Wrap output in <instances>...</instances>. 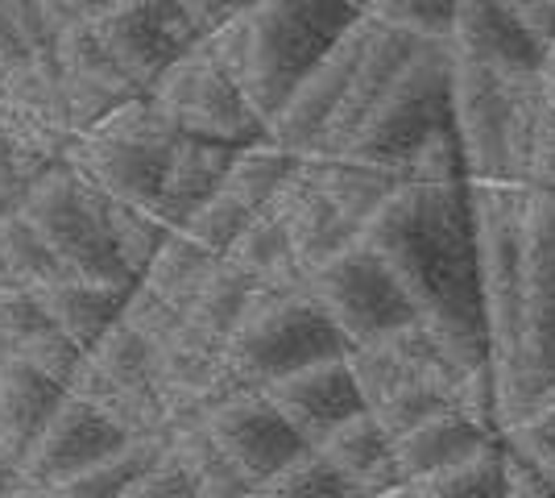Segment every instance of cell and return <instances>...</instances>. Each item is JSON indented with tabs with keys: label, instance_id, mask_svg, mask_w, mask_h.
Segmentation results:
<instances>
[{
	"label": "cell",
	"instance_id": "6da1fadb",
	"mask_svg": "<svg viewBox=\"0 0 555 498\" xmlns=\"http://www.w3.org/2000/svg\"><path fill=\"white\" fill-rule=\"evenodd\" d=\"M361 241L390 266L415 320L461 370L489 361L486 299L477 270V225L468 183L402 188L361 229Z\"/></svg>",
	"mask_w": 555,
	"mask_h": 498
},
{
	"label": "cell",
	"instance_id": "7a4b0ae2",
	"mask_svg": "<svg viewBox=\"0 0 555 498\" xmlns=\"http://www.w3.org/2000/svg\"><path fill=\"white\" fill-rule=\"evenodd\" d=\"M357 22L361 4L352 0H254L249 72L241 92L266 129Z\"/></svg>",
	"mask_w": 555,
	"mask_h": 498
},
{
	"label": "cell",
	"instance_id": "3957f363",
	"mask_svg": "<svg viewBox=\"0 0 555 498\" xmlns=\"http://www.w3.org/2000/svg\"><path fill=\"white\" fill-rule=\"evenodd\" d=\"M555 382V188L527 191L522 213V308H518V361L498 379L506 432L531 416Z\"/></svg>",
	"mask_w": 555,
	"mask_h": 498
},
{
	"label": "cell",
	"instance_id": "277c9868",
	"mask_svg": "<svg viewBox=\"0 0 555 498\" xmlns=\"http://www.w3.org/2000/svg\"><path fill=\"white\" fill-rule=\"evenodd\" d=\"M348 345L324 308L311 299V291H266L257 286L254 304L245 311L241 329L224 345L232 374L245 382V391H266L270 382H282L299 370H311L320 361L345 357Z\"/></svg>",
	"mask_w": 555,
	"mask_h": 498
},
{
	"label": "cell",
	"instance_id": "5b68a950",
	"mask_svg": "<svg viewBox=\"0 0 555 498\" xmlns=\"http://www.w3.org/2000/svg\"><path fill=\"white\" fill-rule=\"evenodd\" d=\"M17 213L47 241V250L63 266L67 279L120 291V295L138 286L133 270L120 261L113 233H108V200L88 188L79 175H70L63 163L34 183Z\"/></svg>",
	"mask_w": 555,
	"mask_h": 498
},
{
	"label": "cell",
	"instance_id": "8992f818",
	"mask_svg": "<svg viewBox=\"0 0 555 498\" xmlns=\"http://www.w3.org/2000/svg\"><path fill=\"white\" fill-rule=\"evenodd\" d=\"M477 225V270L486 299L489 366L498 379L514 374L518 361V308H522V213L527 191L514 183H468Z\"/></svg>",
	"mask_w": 555,
	"mask_h": 498
},
{
	"label": "cell",
	"instance_id": "52a82bcc",
	"mask_svg": "<svg viewBox=\"0 0 555 498\" xmlns=\"http://www.w3.org/2000/svg\"><path fill=\"white\" fill-rule=\"evenodd\" d=\"M448 125H452V47L427 42L402 67L345 154L411 170V158Z\"/></svg>",
	"mask_w": 555,
	"mask_h": 498
},
{
	"label": "cell",
	"instance_id": "ba28073f",
	"mask_svg": "<svg viewBox=\"0 0 555 498\" xmlns=\"http://www.w3.org/2000/svg\"><path fill=\"white\" fill-rule=\"evenodd\" d=\"M311 299L324 308V316L345 336L348 349L373 345L390 332L415 324V308L402 295L390 266L373 254L365 241L348 245L345 254L324 261L311 279H307Z\"/></svg>",
	"mask_w": 555,
	"mask_h": 498
},
{
	"label": "cell",
	"instance_id": "9c48e42d",
	"mask_svg": "<svg viewBox=\"0 0 555 498\" xmlns=\"http://www.w3.org/2000/svg\"><path fill=\"white\" fill-rule=\"evenodd\" d=\"M92 29L141 95L154 92L158 79L199 47L186 0H100Z\"/></svg>",
	"mask_w": 555,
	"mask_h": 498
},
{
	"label": "cell",
	"instance_id": "30bf717a",
	"mask_svg": "<svg viewBox=\"0 0 555 498\" xmlns=\"http://www.w3.org/2000/svg\"><path fill=\"white\" fill-rule=\"evenodd\" d=\"M150 100L163 108L183 138H195V142L245 150L266 138V125L254 117L245 92L220 67H211L199 50L183 54L158 79Z\"/></svg>",
	"mask_w": 555,
	"mask_h": 498
},
{
	"label": "cell",
	"instance_id": "8fae6325",
	"mask_svg": "<svg viewBox=\"0 0 555 498\" xmlns=\"http://www.w3.org/2000/svg\"><path fill=\"white\" fill-rule=\"evenodd\" d=\"M133 445L120 427L100 416L95 407L70 399L54 411L38 445L25 452V461L13 474V490H59L70 477L88 474L92 465L108 461Z\"/></svg>",
	"mask_w": 555,
	"mask_h": 498
},
{
	"label": "cell",
	"instance_id": "7c38bea8",
	"mask_svg": "<svg viewBox=\"0 0 555 498\" xmlns=\"http://www.w3.org/2000/svg\"><path fill=\"white\" fill-rule=\"evenodd\" d=\"M345 361L370 411L382 407L386 399H393L398 391L418 386V382L448 391V395H452V407H456V391H461V382L473 374V370H461L452 357L443 354L440 345L431 341V332L423 329L418 320L406 324V329L390 332V336H382V341H373V345L348 349Z\"/></svg>",
	"mask_w": 555,
	"mask_h": 498
},
{
	"label": "cell",
	"instance_id": "4fadbf2b",
	"mask_svg": "<svg viewBox=\"0 0 555 498\" xmlns=\"http://www.w3.org/2000/svg\"><path fill=\"white\" fill-rule=\"evenodd\" d=\"M204 427L254 490H261L278 470H286L307 449L261 391H241L229 404L211 407Z\"/></svg>",
	"mask_w": 555,
	"mask_h": 498
},
{
	"label": "cell",
	"instance_id": "5bb4252c",
	"mask_svg": "<svg viewBox=\"0 0 555 498\" xmlns=\"http://www.w3.org/2000/svg\"><path fill=\"white\" fill-rule=\"evenodd\" d=\"M509 104L514 84L452 54V129L468 166V183H493L506 175Z\"/></svg>",
	"mask_w": 555,
	"mask_h": 498
},
{
	"label": "cell",
	"instance_id": "9a60e30c",
	"mask_svg": "<svg viewBox=\"0 0 555 498\" xmlns=\"http://www.w3.org/2000/svg\"><path fill=\"white\" fill-rule=\"evenodd\" d=\"M175 145H150L92 129L83 138H70L63 166L70 175H79L92 191H100L104 200H113V204L154 208V200L163 195Z\"/></svg>",
	"mask_w": 555,
	"mask_h": 498
},
{
	"label": "cell",
	"instance_id": "2e32d148",
	"mask_svg": "<svg viewBox=\"0 0 555 498\" xmlns=\"http://www.w3.org/2000/svg\"><path fill=\"white\" fill-rule=\"evenodd\" d=\"M373 38V22L365 17V4H361V22L348 29L345 38L332 47L324 63L307 75L299 84V92L286 100V108L278 113V120L266 129V138L282 150H291L295 158H307L315 154L320 138L327 133V125L336 117L340 100H345L348 84H352V72L361 63V54Z\"/></svg>",
	"mask_w": 555,
	"mask_h": 498
},
{
	"label": "cell",
	"instance_id": "e0dca14e",
	"mask_svg": "<svg viewBox=\"0 0 555 498\" xmlns=\"http://www.w3.org/2000/svg\"><path fill=\"white\" fill-rule=\"evenodd\" d=\"M59 75H63V104H67L70 138L92 133L100 120L120 104L138 100L129 75L113 63V54L100 47L92 22L67 25L59 34Z\"/></svg>",
	"mask_w": 555,
	"mask_h": 498
},
{
	"label": "cell",
	"instance_id": "ac0fdd59",
	"mask_svg": "<svg viewBox=\"0 0 555 498\" xmlns=\"http://www.w3.org/2000/svg\"><path fill=\"white\" fill-rule=\"evenodd\" d=\"M261 395L274 404V411L291 424V432L299 436L307 449H320L336 427L348 424L361 411H370L345 357L320 361V366L299 370L291 379L270 382Z\"/></svg>",
	"mask_w": 555,
	"mask_h": 498
},
{
	"label": "cell",
	"instance_id": "d6986e66",
	"mask_svg": "<svg viewBox=\"0 0 555 498\" xmlns=\"http://www.w3.org/2000/svg\"><path fill=\"white\" fill-rule=\"evenodd\" d=\"M448 47L506 84H527L543 72V50L522 34L509 4L498 0H456V29Z\"/></svg>",
	"mask_w": 555,
	"mask_h": 498
},
{
	"label": "cell",
	"instance_id": "ffe728a7",
	"mask_svg": "<svg viewBox=\"0 0 555 498\" xmlns=\"http://www.w3.org/2000/svg\"><path fill=\"white\" fill-rule=\"evenodd\" d=\"M270 213L282 220L286 241H291V250H295V261H299V270L307 279H311L324 261H332L336 254H345L348 245L361 241V229L348 225L345 216L327 204V195L320 191V183H315L307 158H299V170H295V175L286 179V188L274 195Z\"/></svg>",
	"mask_w": 555,
	"mask_h": 498
},
{
	"label": "cell",
	"instance_id": "44dd1931",
	"mask_svg": "<svg viewBox=\"0 0 555 498\" xmlns=\"http://www.w3.org/2000/svg\"><path fill=\"white\" fill-rule=\"evenodd\" d=\"M418 47H423V42H411V38H402V34H393V29H382V25L373 22L370 47H365L357 72H352V84H348V92H345V100H340L332 125H327V133L320 138V145H315L320 158L345 154L348 145H352V138L361 133V125L373 117V108L382 104V95L390 92L393 79L402 75V67L415 59ZM307 158H311V154H307Z\"/></svg>",
	"mask_w": 555,
	"mask_h": 498
},
{
	"label": "cell",
	"instance_id": "7402d4cb",
	"mask_svg": "<svg viewBox=\"0 0 555 498\" xmlns=\"http://www.w3.org/2000/svg\"><path fill=\"white\" fill-rule=\"evenodd\" d=\"M0 349L4 357H17L25 366H34L38 374H47L50 382H59L63 391L70 386L75 370L83 366V349L67 332L54 329L38 295L22 291V286H0Z\"/></svg>",
	"mask_w": 555,
	"mask_h": 498
},
{
	"label": "cell",
	"instance_id": "603a6c76",
	"mask_svg": "<svg viewBox=\"0 0 555 498\" xmlns=\"http://www.w3.org/2000/svg\"><path fill=\"white\" fill-rule=\"evenodd\" d=\"M63 404H67V391L59 382H50L47 374H38L17 357H4L0 366V461L13 474Z\"/></svg>",
	"mask_w": 555,
	"mask_h": 498
},
{
	"label": "cell",
	"instance_id": "cb8c5ba5",
	"mask_svg": "<svg viewBox=\"0 0 555 498\" xmlns=\"http://www.w3.org/2000/svg\"><path fill=\"white\" fill-rule=\"evenodd\" d=\"M232 154H236V150H229V145L179 138V145L170 150V170H166L163 195H158L154 208H145V213L154 216L158 225H166L170 233H179L208 200L220 195L224 175H229V166H232Z\"/></svg>",
	"mask_w": 555,
	"mask_h": 498
},
{
	"label": "cell",
	"instance_id": "d4e9b609",
	"mask_svg": "<svg viewBox=\"0 0 555 498\" xmlns=\"http://www.w3.org/2000/svg\"><path fill=\"white\" fill-rule=\"evenodd\" d=\"M307 166H311L320 191L327 195V204L357 229H365L398 191L411 188V170L406 166L365 163V158H352V154H336V158L311 154Z\"/></svg>",
	"mask_w": 555,
	"mask_h": 498
},
{
	"label": "cell",
	"instance_id": "484cf974",
	"mask_svg": "<svg viewBox=\"0 0 555 498\" xmlns=\"http://www.w3.org/2000/svg\"><path fill=\"white\" fill-rule=\"evenodd\" d=\"M315 452H320L345 482H352L365 498L390 495L393 486L402 482V477H398V461H393V440L386 436V427L377 424L373 411L352 416V420L336 427Z\"/></svg>",
	"mask_w": 555,
	"mask_h": 498
},
{
	"label": "cell",
	"instance_id": "4316f807",
	"mask_svg": "<svg viewBox=\"0 0 555 498\" xmlns=\"http://www.w3.org/2000/svg\"><path fill=\"white\" fill-rule=\"evenodd\" d=\"M489 445H498V440L486 436L468 416H461L452 407V411H440L436 420L418 424L415 432H406L402 440H393V461H398V477L402 482H415V477L456 470L464 461L481 457Z\"/></svg>",
	"mask_w": 555,
	"mask_h": 498
},
{
	"label": "cell",
	"instance_id": "83f0119b",
	"mask_svg": "<svg viewBox=\"0 0 555 498\" xmlns=\"http://www.w3.org/2000/svg\"><path fill=\"white\" fill-rule=\"evenodd\" d=\"M254 295H257L254 279H245L236 266H229V261L220 258L211 266L208 283L199 286V295L183 311L186 332L199 336L211 349H224L232 341V332L241 329V320H245V311L254 304Z\"/></svg>",
	"mask_w": 555,
	"mask_h": 498
},
{
	"label": "cell",
	"instance_id": "f1b7e54d",
	"mask_svg": "<svg viewBox=\"0 0 555 498\" xmlns=\"http://www.w3.org/2000/svg\"><path fill=\"white\" fill-rule=\"evenodd\" d=\"M34 295H38V304H42L47 316L54 320V329L67 332L83 354L120 320L125 299H129V295H120V291H104V286L79 283V279H63V283L42 286V291H34Z\"/></svg>",
	"mask_w": 555,
	"mask_h": 498
},
{
	"label": "cell",
	"instance_id": "f546056e",
	"mask_svg": "<svg viewBox=\"0 0 555 498\" xmlns=\"http://www.w3.org/2000/svg\"><path fill=\"white\" fill-rule=\"evenodd\" d=\"M224 261L236 266L245 279H254L257 286H266V291H299V286H307V274L295 261L286 229H282V220L270 208L249 220V229L236 238V245L224 254Z\"/></svg>",
	"mask_w": 555,
	"mask_h": 498
},
{
	"label": "cell",
	"instance_id": "4dcf8cb0",
	"mask_svg": "<svg viewBox=\"0 0 555 498\" xmlns=\"http://www.w3.org/2000/svg\"><path fill=\"white\" fill-rule=\"evenodd\" d=\"M166 452L175 457V465L183 470L191 482V498H249L254 486L232 470V461L216 449V440L208 436L204 420L170 427L166 436Z\"/></svg>",
	"mask_w": 555,
	"mask_h": 498
},
{
	"label": "cell",
	"instance_id": "1f68e13d",
	"mask_svg": "<svg viewBox=\"0 0 555 498\" xmlns=\"http://www.w3.org/2000/svg\"><path fill=\"white\" fill-rule=\"evenodd\" d=\"M295 170H299V158L291 150H282L270 138H261V142L245 145V150L232 154V166L220 191L232 195L236 204H245L249 213H266Z\"/></svg>",
	"mask_w": 555,
	"mask_h": 498
},
{
	"label": "cell",
	"instance_id": "d6a6232c",
	"mask_svg": "<svg viewBox=\"0 0 555 498\" xmlns=\"http://www.w3.org/2000/svg\"><path fill=\"white\" fill-rule=\"evenodd\" d=\"M63 266L54 261L47 241L34 233V225L22 213H9L0 220V283L22 286V291H42V286L63 283Z\"/></svg>",
	"mask_w": 555,
	"mask_h": 498
},
{
	"label": "cell",
	"instance_id": "836d02e7",
	"mask_svg": "<svg viewBox=\"0 0 555 498\" xmlns=\"http://www.w3.org/2000/svg\"><path fill=\"white\" fill-rule=\"evenodd\" d=\"M170 436V432H166ZM166 436H145V440H133L125 452H116L108 461L92 465L88 474L70 477L59 490H47L50 498H120L133 482H138L145 470H154L166 457Z\"/></svg>",
	"mask_w": 555,
	"mask_h": 498
},
{
	"label": "cell",
	"instance_id": "e575fe53",
	"mask_svg": "<svg viewBox=\"0 0 555 498\" xmlns=\"http://www.w3.org/2000/svg\"><path fill=\"white\" fill-rule=\"evenodd\" d=\"M220 258H211L204 254L199 245H191L183 233H175V238L163 245V254L154 258V266L145 270V279L141 286L145 291H154L163 304H170L175 311H186L191 308V299L199 295V286L208 283L211 266Z\"/></svg>",
	"mask_w": 555,
	"mask_h": 498
},
{
	"label": "cell",
	"instance_id": "d590c367",
	"mask_svg": "<svg viewBox=\"0 0 555 498\" xmlns=\"http://www.w3.org/2000/svg\"><path fill=\"white\" fill-rule=\"evenodd\" d=\"M382 498H502V440L456 470L398 482L390 495Z\"/></svg>",
	"mask_w": 555,
	"mask_h": 498
},
{
	"label": "cell",
	"instance_id": "8d00e7d4",
	"mask_svg": "<svg viewBox=\"0 0 555 498\" xmlns=\"http://www.w3.org/2000/svg\"><path fill=\"white\" fill-rule=\"evenodd\" d=\"M365 17L393 29L411 42H452L456 29V0H370Z\"/></svg>",
	"mask_w": 555,
	"mask_h": 498
},
{
	"label": "cell",
	"instance_id": "74e56055",
	"mask_svg": "<svg viewBox=\"0 0 555 498\" xmlns=\"http://www.w3.org/2000/svg\"><path fill=\"white\" fill-rule=\"evenodd\" d=\"M88 361L116 386H138V391H158L154 386V349L141 341L129 324L116 320L88 349Z\"/></svg>",
	"mask_w": 555,
	"mask_h": 498
},
{
	"label": "cell",
	"instance_id": "f35d334b",
	"mask_svg": "<svg viewBox=\"0 0 555 498\" xmlns=\"http://www.w3.org/2000/svg\"><path fill=\"white\" fill-rule=\"evenodd\" d=\"M108 233H113V245L120 261L133 270V279H145V270L154 266V258L163 254V245L175 233L158 225L145 208H129V204H113L108 200Z\"/></svg>",
	"mask_w": 555,
	"mask_h": 498
},
{
	"label": "cell",
	"instance_id": "ab89813d",
	"mask_svg": "<svg viewBox=\"0 0 555 498\" xmlns=\"http://www.w3.org/2000/svg\"><path fill=\"white\" fill-rule=\"evenodd\" d=\"M257 495L261 498H365L352 482H345V477L336 474L315 449H302Z\"/></svg>",
	"mask_w": 555,
	"mask_h": 498
},
{
	"label": "cell",
	"instance_id": "60d3db41",
	"mask_svg": "<svg viewBox=\"0 0 555 498\" xmlns=\"http://www.w3.org/2000/svg\"><path fill=\"white\" fill-rule=\"evenodd\" d=\"M254 216L257 213H249L245 204H236L232 195L220 191L216 200H208L199 213L186 220L179 233H183L191 245H199L204 254H211V258H224L232 245H236V238L249 229V220H254Z\"/></svg>",
	"mask_w": 555,
	"mask_h": 498
},
{
	"label": "cell",
	"instance_id": "b9f144b4",
	"mask_svg": "<svg viewBox=\"0 0 555 498\" xmlns=\"http://www.w3.org/2000/svg\"><path fill=\"white\" fill-rule=\"evenodd\" d=\"M440 411H452V395L440 391V386H427V382L406 386V391H398V395L386 399L382 407H373L377 424L386 427V436H390V440H402V436H406V432H415L418 424L436 420Z\"/></svg>",
	"mask_w": 555,
	"mask_h": 498
},
{
	"label": "cell",
	"instance_id": "7bdbcfd3",
	"mask_svg": "<svg viewBox=\"0 0 555 498\" xmlns=\"http://www.w3.org/2000/svg\"><path fill=\"white\" fill-rule=\"evenodd\" d=\"M120 324H129L150 349H163L166 341H175L179 329H183V311H175L170 304H163L154 291H145V286L138 283L129 291V299H125Z\"/></svg>",
	"mask_w": 555,
	"mask_h": 498
},
{
	"label": "cell",
	"instance_id": "ee69618b",
	"mask_svg": "<svg viewBox=\"0 0 555 498\" xmlns=\"http://www.w3.org/2000/svg\"><path fill=\"white\" fill-rule=\"evenodd\" d=\"M502 445L514 452H522L534 470L555 486V404L534 407L531 416H522V420L502 436Z\"/></svg>",
	"mask_w": 555,
	"mask_h": 498
},
{
	"label": "cell",
	"instance_id": "f6af8a7d",
	"mask_svg": "<svg viewBox=\"0 0 555 498\" xmlns=\"http://www.w3.org/2000/svg\"><path fill=\"white\" fill-rule=\"evenodd\" d=\"M249 9L254 4H245L229 25H220L211 38H204L195 47L211 67H220V72L229 75L236 88H245V72H249Z\"/></svg>",
	"mask_w": 555,
	"mask_h": 498
},
{
	"label": "cell",
	"instance_id": "bcb514c9",
	"mask_svg": "<svg viewBox=\"0 0 555 498\" xmlns=\"http://www.w3.org/2000/svg\"><path fill=\"white\" fill-rule=\"evenodd\" d=\"M47 170H54V166L0 138V200H4L9 208H22L25 195L34 191V183H38Z\"/></svg>",
	"mask_w": 555,
	"mask_h": 498
},
{
	"label": "cell",
	"instance_id": "7dc6e473",
	"mask_svg": "<svg viewBox=\"0 0 555 498\" xmlns=\"http://www.w3.org/2000/svg\"><path fill=\"white\" fill-rule=\"evenodd\" d=\"M34 72V50L25 42V29L13 13V0H0V88Z\"/></svg>",
	"mask_w": 555,
	"mask_h": 498
},
{
	"label": "cell",
	"instance_id": "c3c4849f",
	"mask_svg": "<svg viewBox=\"0 0 555 498\" xmlns=\"http://www.w3.org/2000/svg\"><path fill=\"white\" fill-rule=\"evenodd\" d=\"M502 498H555V486L522 452L502 445Z\"/></svg>",
	"mask_w": 555,
	"mask_h": 498
},
{
	"label": "cell",
	"instance_id": "681fc988",
	"mask_svg": "<svg viewBox=\"0 0 555 498\" xmlns=\"http://www.w3.org/2000/svg\"><path fill=\"white\" fill-rule=\"evenodd\" d=\"M120 498H191V482H186L183 470L175 465V457L166 452L163 461H158L154 470H145Z\"/></svg>",
	"mask_w": 555,
	"mask_h": 498
},
{
	"label": "cell",
	"instance_id": "f907efd6",
	"mask_svg": "<svg viewBox=\"0 0 555 498\" xmlns=\"http://www.w3.org/2000/svg\"><path fill=\"white\" fill-rule=\"evenodd\" d=\"M506 4L514 22L522 25V34L547 54L555 47V0H506Z\"/></svg>",
	"mask_w": 555,
	"mask_h": 498
},
{
	"label": "cell",
	"instance_id": "816d5d0a",
	"mask_svg": "<svg viewBox=\"0 0 555 498\" xmlns=\"http://www.w3.org/2000/svg\"><path fill=\"white\" fill-rule=\"evenodd\" d=\"M13 495V470L0 461V498H9Z\"/></svg>",
	"mask_w": 555,
	"mask_h": 498
},
{
	"label": "cell",
	"instance_id": "f5cc1de1",
	"mask_svg": "<svg viewBox=\"0 0 555 498\" xmlns=\"http://www.w3.org/2000/svg\"><path fill=\"white\" fill-rule=\"evenodd\" d=\"M9 498H50L47 490H13Z\"/></svg>",
	"mask_w": 555,
	"mask_h": 498
},
{
	"label": "cell",
	"instance_id": "db71d44e",
	"mask_svg": "<svg viewBox=\"0 0 555 498\" xmlns=\"http://www.w3.org/2000/svg\"><path fill=\"white\" fill-rule=\"evenodd\" d=\"M9 213H17V208H9V204H4V200H0V220H4V216Z\"/></svg>",
	"mask_w": 555,
	"mask_h": 498
},
{
	"label": "cell",
	"instance_id": "11a10c76",
	"mask_svg": "<svg viewBox=\"0 0 555 498\" xmlns=\"http://www.w3.org/2000/svg\"><path fill=\"white\" fill-rule=\"evenodd\" d=\"M0 366H4V349H0Z\"/></svg>",
	"mask_w": 555,
	"mask_h": 498
},
{
	"label": "cell",
	"instance_id": "9f6ffc18",
	"mask_svg": "<svg viewBox=\"0 0 555 498\" xmlns=\"http://www.w3.org/2000/svg\"><path fill=\"white\" fill-rule=\"evenodd\" d=\"M249 498H261V495H257V490H254V495H249Z\"/></svg>",
	"mask_w": 555,
	"mask_h": 498
}]
</instances>
